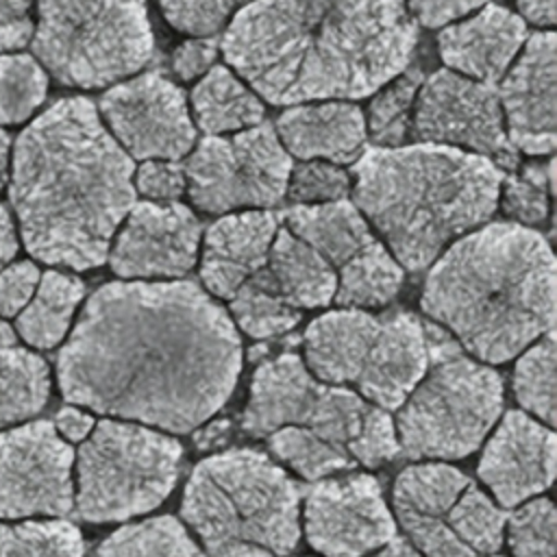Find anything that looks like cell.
<instances>
[{
    "mask_svg": "<svg viewBox=\"0 0 557 557\" xmlns=\"http://www.w3.org/2000/svg\"><path fill=\"white\" fill-rule=\"evenodd\" d=\"M242 339L194 281H113L85 302L57 357L63 398L102 416L187 433L218 413Z\"/></svg>",
    "mask_w": 557,
    "mask_h": 557,
    "instance_id": "cell-1",
    "label": "cell"
},
{
    "mask_svg": "<svg viewBox=\"0 0 557 557\" xmlns=\"http://www.w3.org/2000/svg\"><path fill=\"white\" fill-rule=\"evenodd\" d=\"M416 44L405 0H255L228 22L222 54L257 96L292 107L376 94Z\"/></svg>",
    "mask_w": 557,
    "mask_h": 557,
    "instance_id": "cell-2",
    "label": "cell"
},
{
    "mask_svg": "<svg viewBox=\"0 0 557 557\" xmlns=\"http://www.w3.org/2000/svg\"><path fill=\"white\" fill-rule=\"evenodd\" d=\"M135 163L96 104L61 98L15 139L9 200L26 250L70 270L102 265L135 205Z\"/></svg>",
    "mask_w": 557,
    "mask_h": 557,
    "instance_id": "cell-3",
    "label": "cell"
},
{
    "mask_svg": "<svg viewBox=\"0 0 557 557\" xmlns=\"http://www.w3.org/2000/svg\"><path fill=\"white\" fill-rule=\"evenodd\" d=\"M555 289L546 237L516 222H490L431 263L420 307L476 361L505 363L553 331Z\"/></svg>",
    "mask_w": 557,
    "mask_h": 557,
    "instance_id": "cell-4",
    "label": "cell"
},
{
    "mask_svg": "<svg viewBox=\"0 0 557 557\" xmlns=\"http://www.w3.org/2000/svg\"><path fill=\"white\" fill-rule=\"evenodd\" d=\"M503 170L437 144L366 148L352 170V202L409 272L426 270L455 239L487 224Z\"/></svg>",
    "mask_w": 557,
    "mask_h": 557,
    "instance_id": "cell-5",
    "label": "cell"
},
{
    "mask_svg": "<svg viewBox=\"0 0 557 557\" xmlns=\"http://www.w3.org/2000/svg\"><path fill=\"white\" fill-rule=\"evenodd\" d=\"M181 518L207 557H285L300 540V487L265 453L231 448L194 466Z\"/></svg>",
    "mask_w": 557,
    "mask_h": 557,
    "instance_id": "cell-6",
    "label": "cell"
},
{
    "mask_svg": "<svg viewBox=\"0 0 557 557\" xmlns=\"http://www.w3.org/2000/svg\"><path fill=\"white\" fill-rule=\"evenodd\" d=\"M429 368L398 407L394 426L407 459H461L474 453L503 411L500 374L472 359L440 329L426 331Z\"/></svg>",
    "mask_w": 557,
    "mask_h": 557,
    "instance_id": "cell-7",
    "label": "cell"
},
{
    "mask_svg": "<svg viewBox=\"0 0 557 557\" xmlns=\"http://www.w3.org/2000/svg\"><path fill=\"white\" fill-rule=\"evenodd\" d=\"M152 44L146 0H37L30 48L65 87L113 85L150 61Z\"/></svg>",
    "mask_w": 557,
    "mask_h": 557,
    "instance_id": "cell-8",
    "label": "cell"
},
{
    "mask_svg": "<svg viewBox=\"0 0 557 557\" xmlns=\"http://www.w3.org/2000/svg\"><path fill=\"white\" fill-rule=\"evenodd\" d=\"M178 440L128 420L104 418L74 453V509L85 522H124L159 507L176 485Z\"/></svg>",
    "mask_w": 557,
    "mask_h": 557,
    "instance_id": "cell-9",
    "label": "cell"
},
{
    "mask_svg": "<svg viewBox=\"0 0 557 557\" xmlns=\"http://www.w3.org/2000/svg\"><path fill=\"white\" fill-rule=\"evenodd\" d=\"M183 168L194 207L224 215L278 205L287 189L292 157L276 131L261 122L239 133L202 137Z\"/></svg>",
    "mask_w": 557,
    "mask_h": 557,
    "instance_id": "cell-10",
    "label": "cell"
},
{
    "mask_svg": "<svg viewBox=\"0 0 557 557\" xmlns=\"http://www.w3.org/2000/svg\"><path fill=\"white\" fill-rule=\"evenodd\" d=\"M368 407L357 392L318 381L298 355L285 352L255 370L242 429L268 437L283 426H302L348 450Z\"/></svg>",
    "mask_w": 557,
    "mask_h": 557,
    "instance_id": "cell-11",
    "label": "cell"
},
{
    "mask_svg": "<svg viewBox=\"0 0 557 557\" xmlns=\"http://www.w3.org/2000/svg\"><path fill=\"white\" fill-rule=\"evenodd\" d=\"M411 131L422 144L459 148L485 157L498 168L513 170L518 163V150L507 137L494 85L446 67L422 78Z\"/></svg>",
    "mask_w": 557,
    "mask_h": 557,
    "instance_id": "cell-12",
    "label": "cell"
},
{
    "mask_svg": "<svg viewBox=\"0 0 557 557\" xmlns=\"http://www.w3.org/2000/svg\"><path fill=\"white\" fill-rule=\"evenodd\" d=\"M74 450L50 420L0 431V518H63L74 509Z\"/></svg>",
    "mask_w": 557,
    "mask_h": 557,
    "instance_id": "cell-13",
    "label": "cell"
},
{
    "mask_svg": "<svg viewBox=\"0 0 557 557\" xmlns=\"http://www.w3.org/2000/svg\"><path fill=\"white\" fill-rule=\"evenodd\" d=\"M98 113L131 159L178 161L196 141L185 91L157 72L115 83L102 94Z\"/></svg>",
    "mask_w": 557,
    "mask_h": 557,
    "instance_id": "cell-14",
    "label": "cell"
},
{
    "mask_svg": "<svg viewBox=\"0 0 557 557\" xmlns=\"http://www.w3.org/2000/svg\"><path fill=\"white\" fill-rule=\"evenodd\" d=\"M305 537L324 557H366L396 537L376 476L355 472L339 479H320L305 494Z\"/></svg>",
    "mask_w": 557,
    "mask_h": 557,
    "instance_id": "cell-15",
    "label": "cell"
},
{
    "mask_svg": "<svg viewBox=\"0 0 557 557\" xmlns=\"http://www.w3.org/2000/svg\"><path fill=\"white\" fill-rule=\"evenodd\" d=\"M200 233L189 207L141 200L120 224L107 259L124 281H178L198 261Z\"/></svg>",
    "mask_w": 557,
    "mask_h": 557,
    "instance_id": "cell-16",
    "label": "cell"
},
{
    "mask_svg": "<svg viewBox=\"0 0 557 557\" xmlns=\"http://www.w3.org/2000/svg\"><path fill=\"white\" fill-rule=\"evenodd\" d=\"M555 44L553 30L529 35L498 89L507 137L516 150L531 157L553 154L557 144Z\"/></svg>",
    "mask_w": 557,
    "mask_h": 557,
    "instance_id": "cell-17",
    "label": "cell"
},
{
    "mask_svg": "<svg viewBox=\"0 0 557 557\" xmlns=\"http://www.w3.org/2000/svg\"><path fill=\"white\" fill-rule=\"evenodd\" d=\"M557 437L522 409H509L490 435L476 472L500 507H516L546 492L555 476Z\"/></svg>",
    "mask_w": 557,
    "mask_h": 557,
    "instance_id": "cell-18",
    "label": "cell"
},
{
    "mask_svg": "<svg viewBox=\"0 0 557 557\" xmlns=\"http://www.w3.org/2000/svg\"><path fill=\"white\" fill-rule=\"evenodd\" d=\"M429 368L426 329L418 315L394 309L381 315L379 333L370 346L357 394L385 411L398 409Z\"/></svg>",
    "mask_w": 557,
    "mask_h": 557,
    "instance_id": "cell-19",
    "label": "cell"
},
{
    "mask_svg": "<svg viewBox=\"0 0 557 557\" xmlns=\"http://www.w3.org/2000/svg\"><path fill=\"white\" fill-rule=\"evenodd\" d=\"M278 220L268 209H246L220 215L202 237V289L228 300L268 259Z\"/></svg>",
    "mask_w": 557,
    "mask_h": 557,
    "instance_id": "cell-20",
    "label": "cell"
},
{
    "mask_svg": "<svg viewBox=\"0 0 557 557\" xmlns=\"http://www.w3.org/2000/svg\"><path fill=\"white\" fill-rule=\"evenodd\" d=\"M527 37V22L518 13L485 4L474 15L444 26L437 48L446 70L492 85L516 61Z\"/></svg>",
    "mask_w": 557,
    "mask_h": 557,
    "instance_id": "cell-21",
    "label": "cell"
},
{
    "mask_svg": "<svg viewBox=\"0 0 557 557\" xmlns=\"http://www.w3.org/2000/svg\"><path fill=\"white\" fill-rule=\"evenodd\" d=\"M276 137L289 157L355 163L366 146L363 111L348 100H318L287 107L276 122Z\"/></svg>",
    "mask_w": 557,
    "mask_h": 557,
    "instance_id": "cell-22",
    "label": "cell"
},
{
    "mask_svg": "<svg viewBox=\"0 0 557 557\" xmlns=\"http://www.w3.org/2000/svg\"><path fill=\"white\" fill-rule=\"evenodd\" d=\"M381 315L366 309H335L318 315L305 331V366L322 383L346 385L361 374Z\"/></svg>",
    "mask_w": 557,
    "mask_h": 557,
    "instance_id": "cell-23",
    "label": "cell"
},
{
    "mask_svg": "<svg viewBox=\"0 0 557 557\" xmlns=\"http://www.w3.org/2000/svg\"><path fill=\"white\" fill-rule=\"evenodd\" d=\"M261 270L270 285L296 309L326 307L335 296V268L285 226H278Z\"/></svg>",
    "mask_w": 557,
    "mask_h": 557,
    "instance_id": "cell-24",
    "label": "cell"
},
{
    "mask_svg": "<svg viewBox=\"0 0 557 557\" xmlns=\"http://www.w3.org/2000/svg\"><path fill=\"white\" fill-rule=\"evenodd\" d=\"M287 231L313 248L333 268L344 265L374 242L370 222L348 198L322 205H294L285 213Z\"/></svg>",
    "mask_w": 557,
    "mask_h": 557,
    "instance_id": "cell-25",
    "label": "cell"
},
{
    "mask_svg": "<svg viewBox=\"0 0 557 557\" xmlns=\"http://www.w3.org/2000/svg\"><path fill=\"white\" fill-rule=\"evenodd\" d=\"M48 396V363L22 346L17 333L0 320V429L37 416Z\"/></svg>",
    "mask_w": 557,
    "mask_h": 557,
    "instance_id": "cell-26",
    "label": "cell"
},
{
    "mask_svg": "<svg viewBox=\"0 0 557 557\" xmlns=\"http://www.w3.org/2000/svg\"><path fill=\"white\" fill-rule=\"evenodd\" d=\"M191 111L207 135H228L263 122L261 98L228 67L213 65L191 91Z\"/></svg>",
    "mask_w": 557,
    "mask_h": 557,
    "instance_id": "cell-27",
    "label": "cell"
},
{
    "mask_svg": "<svg viewBox=\"0 0 557 557\" xmlns=\"http://www.w3.org/2000/svg\"><path fill=\"white\" fill-rule=\"evenodd\" d=\"M83 296L85 283L78 276L57 270L44 272L33 298L15 315L17 335L33 348H54L67 335Z\"/></svg>",
    "mask_w": 557,
    "mask_h": 557,
    "instance_id": "cell-28",
    "label": "cell"
},
{
    "mask_svg": "<svg viewBox=\"0 0 557 557\" xmlns=\"http://www.w3.org/2000/svg\"><path fill=\"white\" fill-rule=\"evenodd\" d=\"M472 479L448 463H416L396 476L394 483V520H446L463 487Z\"/></svg>",
    "mask_w": 557,
    "mask_h": 557,
    "instance_id": "cell-29",
    "label": "cell"
},
{
    "mask_svg": "<svg viewBox=\"0 0 557 557\" xmlns=\"http://www.w3.org/2000/svg\"><path fill=\"white\" fill-rule=\"evenodd\" d=\"M405 281L403 265L374 239L350 257L337 272L333 300L342 309H374L394 300Z\"/></svg>",
    "mask_w": 557,
    "mask_h": 557,
    "instance_id": "cell-30",
    "label": "cell"
},
{
    "mask_svg": "<svg viewBox=\"0 0 557 557\" xmlns=\"http://www.w3.org/2000/svg\"><path fill=\"white\" fill-rule=\"evenodd\" d=\"M94 557H207L174 516L124 524L107 535Z\"/></svg>",
    "mask_w": 557,
    "mask_h": 557,
    "instance_id": "cell-31",
    "label": "cell"
},
{
    "mask_svg": "<svg viewBox=\"0 0 557 557\" xmlns=\"http://www.w3.org/2000/svg\"><path fill=\"white\" fill-rule=\"evenodd\" d=\"M228 315L255 339L283 335L300 322V309L292 307L270 285L261 268L228 298Z\"/></svg>",
    "mask_w": 557,
    "mask_h": 557,
    "instance_id": "cell-32",
    "label": "cell"
},
{
    "mask_svg": "<svg viewBox=\"0 0 557 557\" xmlns=\"http://www.w3.org/2000/svg\"><path fill=\"white\" fill-rule=\"evenodd\" d=\"M268 450L296 470L307 481H320L339 470H352L357 463L350 453L309 429L283 426L265 437Z\"/></svg>",
    "mask_w": 557,
    "mask_h": 557,
    "instance_id": "cell-33",
    "label": "cell"
},
{
    "mask_svg": "<svg viewBox=\"0 0 557 557\" xmlns=\"http://www.w3.org/2000/svg\"><path fill=\"white\" fill-rule=\"evenodd\" d=\"M422 85V72L403 70L396 78L385 83L370 100L366 117V135L379 148L405 146L413 122V104Z\"/></svg>",
    "mask_w": 557,
    "mask_h": 557,
    "instance_id": "cell-34",
    "label": "cell"
},
{
    "mask_svg": "<svg viewBox=\"0 0 557 557\" xmlns=\"http://www.w3.org/2000/svg\"><path fill=\"white\" fill-rule=\"evenodd\" d=\"M513 396L535 420L553 426L555 409V335L553 331L533 342L513 368Z\"/></svg>",
    "mask_w": 557,
    "mask_h": 557,
    "instance_id": "cell-35",
    "label": "cell"
},
{
    "mask_svg": "<svg viewBox=\"0 0 557 557\" xmlns=\"http://www.w3.org/2000/svg\"><path fill=\"white\" fill-rule=\"evenodd\" d=\"M446 520L453 533L479 557L494 555L505 537V511L494 503L474 481H470L455 505L448 509Z\"/></svg>",
    "mask_w": 557,
    "mask_h": 557,
    "instance_id": "cell-36",
    "label": "cell"
},
{
    "mask_svg": "<svg viewBox=\"0 0 557 557\" xmlns=\"http://www.w3.org/2000/svg\"><path fill=\"white\" fill-rule=\"evenodd\" d=\"M48 74L33 54H0V124L26 122L46 100Z\"/></svg>",
    "mask_w": 557,
    "mask_h": 557,
    "instance_id": "cell-37",
    "label": "cell"
},
{
    "mask_svg": "<svg viewBox=\"0 0 557 557\" xmlns=\"http://www.w3.org/2000/svg\"><path fill=\"white\" fill-rule=\"evenodd\" d=\"M85 544L67 520L0 522V557H83Z\"/></svg>",
    "mask_w": 557,
    "mask_h": 557,
    "instance_id": "cell-38",
    "label": "cell"
},
{
    "mask_svg": "<svg viewBox=\"0 0 557 557\" xmlns=\"http://www.w3.org/2000/svg\"><path fill=\"white\" fill-rule=\"evenodd\" d=\"M553 185V161L527 163L520 172L503 176L498 200L516 224L537 226L548 215V194Z\"/></svg>",
    "mask_w": 557,
    "mask_h": 557,
    "instance_id": "cell-39",
    "label": "cell"
},
{
    "mask_svg": "<svg viewBox=\"0 0 557 557\" xmlns=\"http://www.w3.org/2000/svg\"><path fill=\"white\" fill-rule=\"evenodd\" d=\"M555 505L535 496L516 507L507 520V544L513 557H555Z\"/></svg>",
    "mask_w": 557,
    "mask_h": 557,
    "instance_id": "cell-40",
    "label": "cell"
},
{
    "mask_svg": "<svg viewBox=\"0 0 557 557\" xmlns=\"http://www.w3.org/2000/svg\"><path fill=\"white\" fill-rule=\"evenodd\" d=\"M352 187L350 172L337 163L309 159L292 163L285 196L294 205H322L348 198Z\"/></svg>",
    "mask_w": 557,
    "mask_h": 557,
    "instance_id": "cell-41",
    "label": "cell"
},
{
    "mask_svg": "<svg viewBox=\"0 0 557 557\" xmlns=\"http://www.w3.org/2000/svg\"><path fill=\"white\" fill-rule=\"evenodd\" d=\"M255 0H159L168 24L189 37H213L233 15Z\"/></svg>",
    "mask_w": 557,
    "mask_h": 557,
    "instance_id": "cell-42",
    "label": "cell"
},
{
    "mask_svg": "<svg viewBox=\"0 0 557 557\" xmlns=\"http://www.w3.org/2000/svg\"><path fill=\"white\" fill-rule=\"evenodd\" d=\"M348 453L355 463H361L366 468H376L396 459L400 455V446L389 411L370 405L357 437L348 444Z\"/></svg>",
    "mask_w": 557,
    "mask_h": 557,
    "instance_id": "cell-43",
    "label": "cell"
},
{
    "mask_svg": "<svg viewBox=\"0 0 557 557\" xmlns=\"http://www.w3.org/2000/svg\"><path fill=\"white\" fill-rule=\"evenodd\" d=\"M133 185L150 202H176L187 189L185 168L178 161L148 159L135 170Z\"/></svg>",
    "mask_w": 557,
    "mask_h": 557,
    "instance_id": "cell-44",
    "label": "cell"
},
{
    "mask_svg": "<svg viewBox=\"0 0 557 557\" xmlns=\"http://www.w3.org/2000/svg\"><path fill=\"white\" fill-rule=\"evenodd\" d=\"M39 276V268L33 261L9 263L0 270V318H13L28 305Z\"/></svg>",
    "mask_w": 557,
    "mask_h": 557,
    "instance_id": "cell-45",
    "label": "cell"
},
{
    "mask_svg": "<svg viewBox=\"0 0 557 557\" xmlns=\"http://www.w3.org/2000/svg\"><path fill=\"white\" fill-rule=\"evenodd\" d=\"M35 0H0V54L13 52L30 44Z\"/></svg>",
    "mask_w": 557,
    "mask_h": 557,
    "instance_id": "cell-46",
    "label": "cell"
},
{
    "mask_svg": "<svg viewBox=\"0 0 557 557\" xmlns=\"http://www.w3.org/2000/svg\"><path fill=\"white\" fill-rule=\"evenodd\" d=\"M487 2L490 0H405V7L416 24L426 28H444L485 7Z\"/></svg>",
    "mask_w": 557,
    "mask_h": 557,
    "instance_id": "cell-47",
    "label": "cell"
},
{
    "mask_svg": "<svg viewBox=\"0 0 557 557\" xmlns=\"http://www.w3.org/2000/svg\"><path fill=\"white\" fill-rule=\"evenodd\" d=\"M218 59V41L213 37H189L172 54L174 74L181 81H196L205 76Z\"/></svg>",
    "mask_w": 557,
    "mask_h": 557,
    "instance_id": "cell-48",
    "label": "cell"
},
{
    "mask_svg": "<svg viewBox=\"0 0 557 557\" xmlns=\"http://www.w3.org/2000/svg\"><path fill=\"white\" fill-rule=\"evenodd\" d=\"M52 424H54L57 433H61L67 442H83L91 433L96 422L89 413L81 411L78 407L67 405V407L57 411Z\"/></svg>",
    "mask_w": 557,
    "mask_h": 557,
    "instance_id": "cell-49",
    "label": "cell"
},
{
    "mask_svg": "<svg viewBox=\"0 0 557 557\" xmlns=\"http://www.w3.org/2000/svg\"><path fill=\"white\" fill-rule=\"evenodd\" d=\"M516 7H518V15L524 20V22H531L540 28H546L550 30L553 24H555V0H516Z\"/></svg>",
    "mask_w": 557,
    "mask_h": 557,
    "instance_id": "cell-50",
    "label": "cell"
},
{
    "mask_svg": "<svg viewBox=\"0 0 557 557\" xmlns=\"http://www.w3.org/2000/svg\"><path fill=\"white\" fill-rule=\"evenodd\" d=\"M17 248H20V244H17L13 218H11L9 209L0 202V270L13 261Z\"/></svg>",
    "mask_w": 557,
    "mask_h": 557,
    "instance_id": "cell-51",
    "label": "cell"
},
{
    "mask_svg": "<svg viewBox=\"0 0 557 557\" xmlns=\"http://www.w3.org/2000/svg\"><path fill=\"white\" fill-rule=\"evenodd\" d=\"M366 557H420V553L403 537H394L387 544H383L381 548H376L374 553L366 555Z\"/></svg>",
    "mask_w": 557,
    "mask_h": 557,
    "instance_id": "cell-52",
    "label": "cell"
},
{
    "mask_svg": "<svg viewBox=\"0 0 557 557\" xmlns=\"http://www.w3.org/2000/svg\"><path fill=\"white\" fill-rule=\"evenodd\" d=\"M9 148H11V139L9 135L0 128V189L7 183V172H9Z\"/></svg>",
    "mask_w": 557,
    "mask_h": 557,
    "instance_id": "cell-53",
    "label": "cell"
}]
</instances>
